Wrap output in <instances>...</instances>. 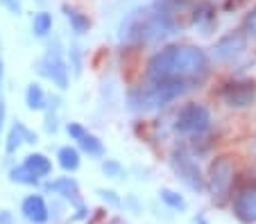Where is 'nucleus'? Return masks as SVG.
<instances>
[{"mask_svg":"<svg viewBox=\"0 0 256 224\" xmlns=\"http://www.w3.org/2000/svg\"><path fill=\"white\" fill-rule=\"evenodd\" d=\"M0 224H14V215L7 209H0Z\"/></svg>","mask_w":256,"mask_h":224,"instance_id":"nucleus-30","label":"nucleus"},{"mask_svg":"<svg viewBox=\"0 0 256 224\" xmlns=\"http://www.w3.org/2000/svg\"><path fill=\"white\" fill-rule=\"evenodd\" d=\"M234 179H236V168H234L232 156H227V154L216 156L211 161V166H208L206 177H204V181H206V193L211 195L213 204L222 206L224 202L232 197Z\"/></svg>","mask_w":256,"mask_h":224,"instance_id":"nucleus-4","label":"nucleus"},{"mask_svg":"<svg viewBox=\"0 0 256 224\" xmlns=\"http://www.w3.org/2000/svg\"><path fill=\"white\" fill-rule=\"evenodd\" d=\"M75 143L80 145V150L86 152V154L93 156V159H102V156H104V145H102V141H100L98 136H93L88 129H86V132H84Z\"/></svg>","mask_w":256,"mask_h":224,"instance_id":"nucleus-19","label":"nucleus"},{"mask_svg":"<svg viewBox=\"0 0 256 224\" xmlns=\"http://www.w3.org/2000/svg\"><path fill=\"white\" fill-rule=\"evenodd\" d=\"M57 163L66 172H75V170H80V166H82V154H80L78 147L64 145V147H59V152H57Z\"/></svg>","mask_w":256,"mask_h":224,"instance_id":"nucleus-18","label":"nucleus"},{"mask_svg":"<svg viewBox=\"0 0 256 224\" xmlns=\"http://www.w3.org/2000/svg\"><path fill=\"white\" fill-rule=\"evenodd\" d=\"M2 79H5V61L0 57V86H2Z\"/></svg>","mask_w":256,"mask_h":224,"instance_id":"nucleus-31","label":"nucleus"},{"mask_svg":"<svg viewBox=\"0 0 256 224\" xmlns=\"http://www.w3.org/2000/svg\"><path fill=\"white\" fill-rule=\"evenodd\" d=\"M32 32H34V36L46 39L52 32V14L50 11H36L32 18Z\"/></svg>","mask_w":256,"mask_h":224,"instance_id":"nucleus-20","label":"nucleus"},{"mask_svg":"<svg viewBox=\"0 0 256 224\" xmlns=\"http://www.w3.org/2000/svg\"><path fill=\"white\" fill-rule=\"evenodd\" d=\"M195 224H211V222H208L204 215H198V218H195Z\"/></svg>","mask_w":256,"mask_h":224,"instance_id":"nucleus-32","label":"nucleus"},{"mask_svg":"<svg viewBox=\"0 0 256 224\" xmlns=\"http://www.w3.org/2000/svg\"><path fill=\"white\" fill-rule=\"evenodd\" d=\"M5 120H7V102H5L2 91H0V132H2V127H5Z\"/></svg>","mask_w":256,"mask_h":224,"instance_id":"nucleus-29","label":"nucleus"},{"mask_svg":"<svg viewBox=\"0 0 256 224\" xmlns=\"http://www.w3.org/2000/svg\"><path fill=\"white\" fill-rule=\"evenodd\" d=\"M84 132H86V127H84L82 122H68L66 125V134L70 136V141H78Z\"/></svg>","mask_w":256,"mask_h":224,"instance_id":"nucleus-25","label":"nucleus"},{"mask_svg":"<svg viewBox=\"0 0 256 224\" xmlns=\"http://www.w3.org/2000/svg\"><path fill=\"white\" fill-rule=\"evenodd\" d=\"M220 98L232 109H247L256 102L254 79H229L220 86Z\"/></svg>","mask_w":256,"mask_h":224,"instance_id":"nucleus-7","label":"nucleus"},{"mask_svg":"<svg viewBox=\"0 0 256 224\" xmlns=\"http://www.w3.org/2000/svg\"><path fill=\"white\" fill-rule=\"evenodd\" d=\"M245 34L256 39V5L252 7V11L245 16Z\"/></svg>","mask_w":256,"mask_h":224,"instance_id":"nucleus-26","label":"nucleus"},{"mask_svg":"<svg viewBox=\"0 0 256 224\" xmlns=\"http://www.w3.org/2000/svg\"><path fill=\"white\" fill-rule=\"evenodd\" d=\"M96 193H98V197H100L106 206H112V209H120V206H122V200H120V195H118L116 190H112V188H98Z\"/></svg>","mask_w":256,"mask_h":224,"instance_id":"nucleus-24","label":"nucleus"},{"mask_svg":"<svg viewBox=\"0 0 256 224\" xmlns=\"http://www.w3.org/2000/svg\"><path fill=\"white\" fill-rule=\"evenodd\" d=\"M170 166H172L177 179L186 188H190L193 193H204L206 190V181H204L202 170H200L198 161L186 147H174L172 154H170Z\"/></svg>","mask_w":256,"mask_h":224,"instance_id":"nucleus-5","label":"nucleus"},{"mask_svg":"<svg viewBox=\"0 0 256 224\" xmlns=\"http://www.w3.org/2000/svg\"><path fill=\"white\" fill-rule=\"evenodd\" d=\"M84 220H88V206L86 204H80L78 209H75V215H70V222H84Z\"/></svg>","mask_w":256,"mask_h":224,"instance_id":"nucleus-28","label":"nucleus"},{"mask_svg":"<svg viewBox=\"0 0 256 224\" xmlns=\"http://www.w3.org/2000/svg\"><path fill=\"white\" fill-rule=\"evenodd\" d=\"M46 193H52V195H59L62 200H66L72 209H78L82 202V193H80V184L72 177H57L52 181H46L44 184Z\"/></svg>","mask_w":256,"mask_h":224,"instance_id":"nucleus-11","label":"nucleus"},{"mask_svg":"<svg viewBox=\"0 0 256 224\" xmlns=\"http://www.w3.org/2000/svg\"><path fill=\"white\" fill-rule=\"evenodd\" d=\"M177 27L174 14L168 5L164 2H154V5L136 7L118 25V41L122 45H148L156 43L164 36L172 34V29Z\"/></svg>","mask_w":256,"mask_h":224,"instance_id":"nucleus-2","label":"nucleus"},{"mask_svg":"<svg viewBox=\"0 0 256 224\" xmlns=\"http://www.w3.org/2000/svg\"><path fill=\"white\" fill-rule=\"evenodd\" d=\"M20 213L30 224H48L50 222V206L44 195H28L20 202Z\"/></svg>","mask_w":256,"mask_h":224,"instance_id":"nucleus-12","label":"nucleus"},{"mask_svg":"<svg viewBox=\"0 0 256 224\" xmlns=\"http://www.w3.org/2000/svg\"><path fill=\"white\" fill-rule=\"evenodd\" d=\"M159 200L164 202L168 209H172V211H179V213H184V211H186L184 195H179L177 190H172V188H161L159 190Z\"/></svg>","mask_w":256,"mask_h":224,"instance_id":"nucleus-21","label":"nucleus"},{"mask_svg":"<svg viewBox=\"0 0 256 224\" xmlns=\"http://www.w3.org/2000/svg\"><path fill=\"white\" fill-rule=\"evenodd\" d=\"M211 111L204 104L190 102L179 109L177 118H174V132L182 136H202L211 129Z\"/></svg>","mask_w":256,"mask_h":224,"instance_id":"nucleus-6","label":"nucleus"},{"mask_svg":"<svg viewBox=\"0 0 256 224\" xmlns=\"http://www.w3.org/2000/svg\"><path fill=\"white\" fill-rule=\"evenodd\" d=\"M102 172H104V177H109V179H122L125 168H122V163L116 161V159H102Z\"/></svg>","mask_w":256,"mask_h":224,"instance_id":"nucleus-23","label":"nucleus"},{"mask_svg":"<svg viewBox=\"0 0 256 224\" xmlns=\"http://www.w3.org/2000/svg\"><path fill=\"white\" fill-rule=\"evenodd\" d=\"M39 141L36 132H32L25 122L16 120L14 125L10 127V132H7V141H5V152L7 154H16L20 145H34V143Z\"/></svg>","mask_w":256,"mask_h":224,"instance_id":"nucleus-13","label":"nucleus"},{"mask_svg":"<svg viewBox=\"0 0 256 224\" xmlns=\"http://www.w3.org/2000/svg\"><path fill=\"white\" fill-rule=\"evenodd\" d=\"M213 23H216V7H213V2H208V0L198 2V7L193 9V25L202 27L204 34H208Z\"/></svg>","mask_w":256,"mask_h":224,"instance_id":"nucleus-16","label":"nucleus"},{"mask_svg":"<svg viewBox=\"0 0 256 224\" xmlns=\"http://www.w3.org/2000/svg\"><path fill=\"white\" fill-rule=\"evenodd\" d=\"M25 104H28L30 111H46L48 109L50 102L41 84H36V82L28 84V88H25Z\"/></svg>","mask_w":256,"mask_h":224,"instance_id":"nucleus-15","label":"nucleus"},{"mask_svg":"<svg viewBox=\"0 0 256 224\" xmlns=\"http://www.w3.org/2000/svg\"><path fill=\"white\" fill-rule=\"evenodd\" d=\"M20 166H23L25 170L32 172V175L36 177L39 181H44L46 177L52 175V161H50L44 152H30V154L23 159V163H20Z\"/></svg>","mask_w":256,"mask_h":224,"instance_id":"nucleus-14","label":"nucleus"},{"mask_svg":"<svg viewBox=\"0 0 256 224\" xmlns=\"http://www.w3.org/2000/svg\"><path fill=\"white\" fill-rule=\"evenodd\" d=\"M234 218L242 224H256V179L242 184L232 197Z\"/></svg>","mask_w":256,"mask_h":224,"instance_id":"nucleus-9","label":"nucleus"},{"mask_svg":"<svg viewBox=\"0 0 256 224\" xmlns=\"http://www.w3.org/2000/svg\"><path fill=\"white\" fill-rule=\"evenodd\" d=\"M39 73L44 75L46 79H50V82H52L57 88H62V91H66V88H68V79H70V77H68V63H66V59H64L59 45L50 48L48 52L41 57Z\"/></svg>","mask_w":256,"mask_h":224,"instance_id":"nucleus-8","label":"nucleus"},{"mask_svg":"<svg viewBox=\"0 0 256 224\" xmlns=\"http://www.w3.org/2000/svg\"><path fill=\"white\" fill-rule=\"evenodd\" d=\"M186 91L188 88L184 84L174 82H143L140 86L130 91V107L140 113L156 111V109H164L166 104L182 98Z\"/></svg>","mask_w":256,"mask_h":224,"instance_id":"nucleus-3","label":"nucleus"},{"mask_svg":"<svg viewBox=\"0 0 256 224\" xmlns=\"http://www.w3.org/2000/svg\"><path fill=\"white\" fill-rule=\"evenodd\" d=\"M0 7H5V9L14 16L23 14V2H20V0H0Z\"/></svg>","mask_w":256,"mask_h":224,"instance_id":"nucleus-27","label":"nucleus"},{"mask_svg":"<svg viewBox=\"0 0 256 224\" xmlns=\"http://www.w3.org/2000/svg\"><path fill=\"white\" fill-rule=\"evenodd\" d=\"M247 50V34L245 29H232L227 34H222L220 39L213 43L211 57L216 61H234Z\"/></svg>","mask_w":256,"mask_h":224,"instance_id":"nucleus-10","label":"nucleus"},{"mask_svg":"<svg viewBox=\"0 0 256 224\" xmlns=\"http://www.w3.org/2000/svg\"><path fill=\"white\" fill-rule=\"evenodd\" d=\"M62 9H64V14H66V20L70 23L75 34H86L88 29H91V18H88L82 9H78V7H72V5H64Z\"/></svg>","mask_w":256,"mask_h":224,"instance_id":"nucleus-17","label":"nucleus"},{"mask_svg":"<svg viewBox=\"0 0 256 224\" xmlns=\"http://www.w3.org/2000/svg\"><path fill=\"white\" fill-rule=\"evenodd\" d=\"M211 75V59L198 45L177 43L159 50L145 66V82H174L200 88Z\"/></svg>","mask_w":256,"mask_h":224,"instance_id":"nucleus-1","label":"nucleus"},{"mask_svg":"<svg viewBox=\"0 0 256 224\" xmlns=\"http://www.w3.org/2000/svg\"><path fill=\"white\" fill-rule=\"evenodd\" d=\"M10 181H12V184H18V186H30V188L41 184V181L36 179V177H34L30 170H25L23 166L12 168V170H10Z\"/></svg>","mask_w":256,"mask_h":224,"instance_id":"nucleus-22","label":"nucleus"}]
</instances>
